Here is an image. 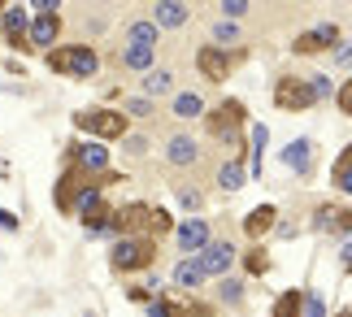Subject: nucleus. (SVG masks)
Wrapping results in <instances>:
<instances>
[{"instance_id": "f257e3e1", "label": "nucleus", "mask_w": 352, "mask_h": 317, "mask_svg": "<svg viewBox=\"0 0 352 317\" xmlns=\"http://www.w3.org/2000/svg\"><path fill=\"white\" fill-rule=\"evenodd\" d=\"M48 65L57 74H70V78H96L100 52L91 44H61V48H48Z\"/></svg>"}, {"instance_id": "f03ea898", "label": "nucleus", "mask_w": 352, "mask_h": 317, "mask_svg": "<svg viewBox=\"0 0 352 317\" xmlns=\"http://www.w3.org/2000/svg\"><path fill=\"white\" fill-rule=\"evenodd\" d=\"M157 256V239L153 235H122L113 248H109V265L118 274H135V270H148Z\"/></svg>"}, {"instance_id": "7ed1b4c3", "label": "nucleus", "mask_w": 352, "mask_h": 317, "mask_svg": "<svg viewBox=\"0 0 352 317\" xmlns=\"http://www.w3.org/2000/svg\"><path fill=\"white\" fill-rule=\"evenodd\" d=\"M74 127L87 131L96 144H104V140H122L126 127H131V118L122 113V109H83V113H74Z\"/></svg>"}, {"instance_id": "20e7f679", "label": "nucleus", "mask_w": 352, "mask_h": 317, "mask_svg": "<svg viewBox=\"0 0 352 317\" xmlns=\"http://www.w3.org/2000/svg\"><path fill=\"white\" fill-rule=\"evenodd\" d=\"M243 118H248V109H243L239 100H222L218 109H205V131L213 135V140H235V135L243 131Z\"/></svg>"}, {"instance_id": "39448f33", "label": "nucleus", "mask_w": 352, "mask_h": 317, "mask_svg": "<svg viewBox=\"0 0 352 317\" xmlns=\"http://www.w3.org/2000/svg\"><path fill=\"white\" fill-rule=\"evenodd\" d=\"M340 44H344L340 26H335V22H318L314 31H300V35H296L292 52H296V57H318V52H335Z\"/></svg>"}, {"instance_id": "423d86ee", "label": "nucleus", "mask_w": 352, "mask_h": 317, "mask_svg": "<svg viewBox=\"0 0 352 317\" xmlns=\"http://www.w3.org/2000/svg\"><path fill=\"white\" fill-rule=\"evenodd\" d=\"M235 261H239V252H235L231 239H209V243L196 252V265L205 270V278H226Z\"/></svg>"}, {"instance_id": "0eeeda50", "label": "nucleus", "mask_w": 352, "mask_h": 317, "mask_svg": "<svg viewBox=\"0 0 352 317\" xmlns=\"http://www.w3.org/2000/svg\"><path fill=\"white\" fill-rule=\"evenodd\" d=\"M235 65H239V52H231V48H213V44H209V48L196 52V70L205 74L209 83H226Z\"/></svg>"}, {"instance_id": "6e6552de", "label": "nucleus", "mask_w": 352, "mask_h": 317, "mask_svg": "<svg viewBox=\"0 0 352 317\" xmlns=\"http://www.w3.org/2000/svg\"><path fill=\"white\" fill-rule=\"evenodd\" d=\"M274 105H278V109H287V113H300V109L318 105V100H314V91H309V83H305V78L283 74V78L274 83Z\"/></svg>"}, {"instance_id": "1a4fd4ad", "label": "nucleus", "mask_w": 352, "mask_h": 317, "mask_svg": "<svg viewBox=\"0 0 352 317\" xmlns=\"http://www.w3.org/2000/svg\"><path fill=\"white\" fill-rule=\"evenodd\" d=\"M70 165L74 170H83L87 178L91 174H109V148L87 140V144H70Z\"/></svg>"}, {"instance_id": "9d476101", "label": "nucleus", "mask_w": 352, "mask_h": 317, "mask_svg": "<svg viewBox=\"0 0 352 317\" xmlns=\"http://www.w3.org/2000/svg\"><path fill=\"white\" fill-rule=\"evenodd\" d=\"M91 183V178L83 170H74V165H65L61 178H57V187H52V200H57V209L61 213H74V200H78V191H83Z\"/></svg>"}, {"instance_id": "9b49d317", "label": "nucleus", "mask_w": 352, "mask_h": 317, "mask_svg": "<svg viewBox=\"0 0 352 317\" xmlns=\"http://www.w3.org/2000/svg\"><path fill=\"white\" fill-rule=\"evenodd\" d=\"M174 239H179L183 256H196L200 248L213 239V230H209V222H200V217H187V222H174Z\"/></svg>"}, {"instance_id": "f8f14e48", "label": "nucleus", "mask_w": 352, "mask_h": 317, "mask_svg": "<svg viewBox=\"0 0 352 317\" xmlns=\"http://www.w3.org/2000/svg\"><path fill=\"white\" fill-rule=\"evenodd\" d=\"M166 161L174 165V170H187V165H196V161H200V144H196V135H187V131L170 135V140H166Z\"/></svg>"}, {"instance_id": "ddd939ff", "label": "nucleus", "mask_w": 352, "mask_h": 317, "mask_svg": "<svg viewBox=\"0 0 352 317\" xmlns=\"http://www.w3.org/2000/svg\"><path fill=\"white\" fill-rule=\"evenodd\" d=\"M26 26H31V18H26L22 5H9L5 13H0V35L9 39V48H22L26 52Z\"/></svg>"}, {"instance_id": "4468645a", "label": "nucleus", "mask_w": 352, "mask_h": 317, "mask_svg": "<svg viewBox=\"0 0 352 317\" xmlns=\"http://www.w3.org/2000/svg\"><path fill=\"white\" fill-rule=\"evenodd\" d=\"M192 18V5H183V0H157L153 5V26L157 31H174V26H183Z\"/></svg>"}, {"instance_id": "2eb2a0df", "label": "nucleus", "mask_w": 352, "mask_h": 317, "mask_svg": "<svg viewBox=\"0 0 352 317\" xmlns=\"http://www.w3.org/2000/svg\"><path fill=\"white\" fill-rule=\"evenodd\" d=\"M57 35H61V13H44V18H35L26 26V44H35V48H52Z\"/></svg>"}, {"instance_id": "dca6fc26", "label": "nucleus", "mask_w": 352, "mask_h": 317, "mask_svg": "<svg viewBox=\"0 0 352 317\" xmlns=\"http://www.w3.org/2000/svg\"><path fill=\"white\" fill-rule=\"evenodd\" d=\"M274 222H278V209H274V204H256V209L243 217V235H248V239H261V235L274 230Z\"/></svg>"}, {"instance_id": "f3484780", "label": "nucleus", "mask_w": 352, "mask_h": 317, "mask_svg": "<svg viewBox=\"0 0 352 317\" xmlns=\"http://www.w3.org/2000/svg\"><path fill=\"white\" fill-rule=\"evenodd\" d=\"M170 87H174V70H166V65H153V70L144 74V83H140V96L144 100H157V96H170Z\"/></svg>"}, {"instance_id": "a211bd4d", "label": "nucleus", "mask_w": 352, "mask_h": 317, "mask_svg": "<svg viewBox=\"0 0 352 317\" xmlns=\"http://www.w3.org/2000/svg\"><path fill=\"white\" fill-rule=\"evenodd\" d=\"M83 226L87 235H113V209L104 200H96L91 209H83Z\"/></svg>"}, {"instance_id": "6ab92c4d", "label": "nucleus", "mask_w": 352, "mask_h": 317, "mask_svg": "<svg viewBox=\"0 0 352 317\" xmlns=\"http://www.w3.org/2000/svg\"><path fill=\"white\" fill-rule=\"evenodd\" d=\"M283 165L296 174H309V165H314V144L309 140H292L287 148H283Z\"/></svg>"}, {"instance_id": "aec40b11", "label": "nucleus", "mask_w": 352, "mask_h": 317, "mask_svg": "<svg viewBox=\"0 0 352 317\" xmlns=\"http://www.w3.org/2000/svg\"><path fill=\"white\" fill-rule=\"evenodd\" d=\"M118 61L126 65V70H135V74H148V70L157 65V52H153V48H135V44H122Z\"/></svg>"}, {"instance_id": "412c9836", "label": "nucleus", "mask_w": 352, "mask_h": 317, "mask_svg": "<svg viewBox=\"0 0 352 317\" xmlns=\"http://www.w3.org/2000/svg\"><path fill=\"white\" fill-rule=\"evenodd\" d=\"M174 283H179L183 292H196V287H205V270L196 265V256H183L179 265H174Z\"/></svg>"}, {"instance_id": "4be33fe9", "label": "nucleus", "mask_w": 352, "mask_h": 317, "mask_svg": "<svg viewBox=\"0 0 352 317\" xmlns=\"http://www.w3.org/2000/svg\"><path fill=\"white\" fill-rule=\"evenodd\" d=\"M126 44H135V48H153V52H157L161 31H157L153 22H131V26H126Z\"/></svg>"}, {"instance_id": "5701e85b", "label": "nucleus", "mask_w": 352, "mask_h": 317, "mask_svg": "<svg viewBox=\"0 0 352 317\" xmlns=\"http://www.w3.org/2000/svg\"><path fill=\"white\" fill-rule=\"evenodd\" d=\"M174 118H179V122L205 118V100H200L196 91H179V96H174Z\"/></svg>"}, {"instance_id": "b1692460", "label": "nucleus", "mask_w": 352, "mask_h": 317, "mask_svg": "<svg viewBox=\"0 0 352 317\" xmlns=\"http://www.w3.org/2000/svg\"><path fill=\"white\" fill-rule=\"evenodd\" d=\"M243 178H248V165H243L239 157H231V161H226L222 170H218V187H222V191H239V187H243Z\"/></svg>"}, {"instance_id": "393cba45", "label": "nucleus", "mask_w": 352, "mask_h": 317, "mask_svg": "<svg viewBox=\"0 0 352 317\" xmlns=\"http://www.w3.org/2000/svg\"><path fill=\"white\" fill-rule=\"evenodd\" d=\"M314 226H318V230H348V209L322 204V209L314 213Z\"/></svg>"}, {"instance_id": "a878e982", "label": "nucleus", "mask_w": 352, "mask_h": 317, "mask_svg": "<svg viewBox=\"0 0 352 317\" xmlns=\"http://www.w3.org/2000/svg\"><path fill=\"white\" fill-rule=\"evenodd\" d=\"M300 305H305V292H283L278 300H274V309H270V317H300Z\"/></svg>"}, {"instance_id": "bb28decb", "label": "nucleus", "mask_w": 352, "mask_h": 317, "mask_svg": "<svg viewBox=\"0 0 352 317\" xmlns=\"http://www.w3.org/2000/svg\"><path fill=\"white\" fill-rule=\"evenodd\" d=\"M335 187L352 191V148H344V153L335 157Z\"/></svg>"}, {"instance_id": "cd10ccee", "label": "nucleus", "mask_w": 352, "mask_h": 317, "mask_svg": "<svg viewBox=\"0 0 352 317\" xmlns=\"http://www.w3.org/2000/svg\"><path fill=\"white\" fill-rule=\"evenodd\" d=\"M239 44V22H213V48Z\"/></svg>"}, {"instance_id": "c85d7f7f", "label": "nucleus", "mask_w": 352, "mask_h": 317, "mask_svg": "<svg viewBox=\"0 0 352 317\" xmlns=\"http://www.w3.org/2000/svg\"><path fill=\"white\" fill-rule=\"evenodd\" d=\"M252 174H261V153H265V140H270V131L261 127V122H252Z\"/></svg>"}, {"instance_id": "c756f323", "label": "nucleus", "mask_w": 352, "mask_h": 317, "mask_svg": "<svg viewBox=\"0 0 352 317\" xmlns=\"http://www.w3.org/2000/svg\"><path fill=\"white\" fill-rule=\"evenodd\" d=\"M305 83H309V91H314V100H331V96H335V83L327 74H314V78H305Z\"/></svg>"}, {"instance_id": "7c9ffc66", "label": "nucleus", "mask_w": 352, "mask_h": 317, "mask_svg": "<svg viewBox=\"0 0 352 317\" xmlns=\"http://www.w3.org/2000/svg\"><path fill=\"white\" fill-rule=\"evenodd\" d=\"M243 270H248V274H265V270H270L265 248H252V252H243Z\"/></svg>"}, {"instance_id": "2f4dec72", "label": "nucleus", "mask_w": 352, "mask_h": 317, "mask_svg": "<svg viewBox=\"0 0 352 317\" xmlns=\"http://www.w3.org/2000/svg\"><path fill=\"white\" fill-rule=\"evenodd\" d=\"M218 13H222V22H239L243 13H248V0H222Z\"/></svg>"}, {"instance_id": "473e14b6", "label": "nucleus", "mask_w": 352, "mask_h": 317, "mask_svg": "<svg viewBox=\"0 0 352 317\" xmlns=\"http://www.w3.org/2000/svg\"><path fill=\"white\" fill-rule=\"evenodd\" d=\"M218 292H222V300H226V305H239V300H243V283H239V278H231V274H226Z\"/></svg>"}, {"instance_id": "72a5a7b5", "label": "nucleus", "mask_w": 352, "mask_h": 317, "mask_svg": "<svg viewBox=\"0 0 352 317\" xmlns=\"http://www.w3.org/2000/svg\"><path fill=\"white\" fill-rule=\"evenodd\" d=\"M148 230H153V235H166V230H174L170 209H153V222H148Z\"/></svg>"}, {"instance_id": "f704fd0d", "label": "nucleus", "mask_w": 352, "mask_h": 317, "mask_svg": "<svg viewBox=\"0 0 352 317\" xmlns=\"http://www.w3.org/2000/svg\"><path fill=\"white\" fill-rule=\"evenodd\" d=\"M122 113H131V118H153V100H144V96H131Z\"/></svg>"}, {"instance_id": "c9c22d12", "label": "nucleus", "mask_w": 352, "mask_h": 317, "mask_svg": "<svg viewBox=\"0 0 352 317\" xmlns=\"http://www.w3.org/2000/svg\"><path fill=\"white\" fill-rule=\"evenodd\" d=\"M305 317H327V305H322V296L318 292H305Z\"/></svg>"}, {"instance_id": "e433bc0d", "label": "nucleus", "mask_w": 352, "mask_h": 317, "mask_svg": "<svg viewBox=\"0 0 352 317\" xmlns=\"http://www.w3.org/2000/svg\"><path fill=\"white\" fill-rule=\"evenodd\" d=\"M179 200H183V209H187V213H200V191L179 187Z\"/></svg>"}, {"instance_id": "4c0bfd02", "label": "nucleus", "mask_w": 352, "mask_h": 317, "mask_svg": "<svg viewBox=\"0 0 352 317\" xmlns=\"http://www.w3.org/2000/svg\"><path fill=\"white\" fill-rule=\"evenodd\" d=\"M126 153L131 157H144L148 153V135H126Z\"/></svg>"}, {"instance_id": "58836bf2", "label": "nucleus", "mask_w": 352, "mask_h": 317, "mask_svg": "<svg viewBox=\"0 0 352 317\" xmlns=\"http://www.w3.org/2000/svg\"><path fill=\"white\" fill-rule=\"evenodd\" d=\"M148 317H174V305H166V300H148Z\"/></svg>"}, {"instance_id": "ea45409f", "label": "nucleus", "mask_w": 352, "mask_h": 317, "mask_svg": "<svg viewBox=\"0 0 352 317\" xmlns=\"http://www.w3.org/2000/svg\"><path fill=\"white\" fill-rule=\"evenodd\" d=\"M18 226H22V222H18V213H13V209H0V230H9V235H13Z\"/></svg>"}, {"instance_id": "a19ab883", "label": "nucleus", "mask_w": 352, "mask_h": 317, "mask_svg": "<svg viewBox=\"0 0 352 317\" xmlns=\"http://www.w3.org/2000/svg\"><path fill=\"white\" fill-rule=\"evenodd\" d=\"M340 113H352V83H340Z\"/></svg>"}, {"instance_id": "79ce46f5", "label": "nucleus", "mask_w": 352, "mask_h": 317, "mask_svg": "<svg viewBox=\"0 0 352 317\" xmlns=\"http://www.w3.org/2000/svg\"><path fill=\"white\" fill-rule=\"evenodd\" d=\"M35 18H44V13H61V5H57V0H35Z\"/></svg>"}, {"instance_id": "37998d69", "label": "nucleus", "mask_w": 352, "mask_h": 317, "mask_svg": "<svg viewBox=\"0 0 352 317\" xmlns=\"http://www.w3.org/2000/svg\"><path fill=\"white\" fill-rule=\"evenodd\" d=\"M174 317H213L205 305H187V309H174Z\"/></svg>"}, {"instance_id": "c03bdc74", "label": "nucleus", "mask_w": 352, "mask_h": 317, "mask_svg": "<svg viewBox=\"0 0 352 317\" xmlns=\"http://www.w3.org/2000/svg\"><path fill=\"white\" fill-rule=\"evenodd\" d=\"M131 300H135V305H148V287H131V292H126Z\"/></svg>"}, {"instance_id": "a18cd8bd", "label": "nucleus", "mask_w": 352, "mask_h": 317, "mask_svg": "<svg viewBox=\"0 0 352 317\" xmlns=\"http://www.w3.org/2000/svg\"><path fill=\"white\" fill-rule=\"evenodd\" d=\"M335 61H340L344 70H348V61H352V52H348V44H340V48H335Z\"/></svg>"}]
</instances>
